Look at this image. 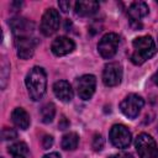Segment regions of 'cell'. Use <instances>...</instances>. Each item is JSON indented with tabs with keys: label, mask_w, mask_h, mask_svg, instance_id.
Here are the masks:
<instances>
[{
	"label": "cell",
	"mask_w": 158,
	"mask_h": 158,
	"mask_svg": "<svg viewBox=\"0 0 158 158\" xmlns=\"http://www.w3.org/2000/svg\"><path fill=\"white\" fill-rule=\"evenodd\" d=\"M109 158H132V156L130 153H117V154H112Z\"/></svg>",
	"instance_id": "484cf974"
},
{
	"label": "cell",
	"mask_w": 158,
	"mask_h": 158,
	"mask_svg": "<svg viewBox=\"0 0 158 158\" xmlns=\"http://www.w3.org/2000/svg\"><path fill=\"white\" fill-rule=\"evenodd\" d=\"M135 147L141 158H158V146L148 133H139L135 139Z\"/></svg>",
	"instance_id": "3957f363"
},
{
	"label": "cell",
	"mask_w": 158,
	"mask_h": 158,
	"mask_svg": "<svg viewBox=\"0 0 158 158\" xmlns=\"http://www.w3.org/2000/svg\"><path fill=\"white\" fill-rule=\"evenodd\" d=\"M25 84H26L30 98L33 101L41 100L47 89V75L44 69L41 67L31 68L26 75Z\"/></svg>",
	"instance_id": "6da1fadb"
},
{
	"label": "cell",
	"mask_w": 158,
	"mask_h": 158,
	"mask_svg": "<svg viewBox=\"0 0 158 158\" xmlns=\"http://www.w3.org/2000/svg\"><path fill=\"white\" fill-rule=\"evenodd\" d=\"M58 6L60 7V10H63L64 12H68L70 9V2L69 1H58Z\"/></svg>",
	"instance_id": "cb8c5ba5"
},
{
	"label": "cell",
	"mask_w": 158,
	"mask_h": 158,
	"mask_svg": "<svg viewBox=\"0 0 158 158\" xmlns=\"http://www.w3.org/2000/svg\"><path fill=\"white\" fill-rule=\"evenodd\" d=\"M52 144H53V137L46 135L42 138V147H43V149H48L49 147H52Z\"/></svg>",
	"instance_id": "603a6c76"
},
{
	"label": "cell",
	"mask_w": 158,
	"mask_h": 158,
	"mask_svg": "<svg viewBox=\"0 0 158 158\" xmlns=\"http://www.w3.org/2000/svg\"><path fill=\"white\" fill-rule=\"evenodd\" d=\"M11 120L14 122V125L16 127H19L20 130H27L30 126V115L27 114V111L22 107H16L14 109V111L11 112Z\"/></svg>",
	"instance_id": "2e32d148"
},
{
	"label": "cell",
	"mask_w": 158,
	"mask_h": 158,
	"mask_svg": "<svg viewBox=\"0 0 158 158\" xmlns=\"http://www.w3.org/2000/svg\"><path fill=\"white\" fill-rule=\"evenodd\" d=\"M10 77V64L7 63L6 58L1 59V69H0V80H1V89H5L7 80Z\"/></svg>",
	"instance_id": "ffe728a7"
},
{
	"label": "cell",
	"mask_w": 158,
	"mask_h": 158,
	"mask_svg": "<svg viewBox=\"0 0 158 158\" xmlns=\"http://www.w3.org/2000/svg\"><path fill=\"white\" fill-rule=\"evenodd\" d=\"M1 136H2V139L5 141H11V139H15L17 137V132L14 130V128H9V127H5L1 132Z\"/></svg>",
	"instance_id": "44dd1931"
},
{
	"label": "cell",
	"mask_w": 158,
	"mask_h": 158,
	"mask_svg": "<svg viewBox=\"0 0 158 158\" xmlns=\"http://www.w3.org/2000/svg\"><path fill=\"white\" fill-rule=\"evenodd\" d=\"M122 80V67L117 62L107 63L102 70V81L106 86H116Z\"/></svg>",
	"instance_id": "30bf717a"
},
{
	"label": "cell",
	"mask_w": 158,
	"mask_h": 158,
	"mask_svg": "<svg viewBox=\"0 0 158 158\" xmlns=\"http://www.w3.org/2000/svg\"><path fill=\"white\" fill-rule=\"evenodd\" d=\"M9 153L12 158H27L28 147L25 142H16L9 147Z\"/></svg>",
	"instance_id": "e0dca14e"
},
{
	"label": "cell",
	"mask_w": 158,
	"mask_h": 158,
	"mask_svg": "<svg viewBox=\"0 0 158 158\" xmlns=\"http://www.w3.org/2000/svg\"><path fill=\"white\" fill-rule=\"evenodd\" d=\"M144 101L143 99L137 95V94H130L127 95L120 104V110L121 112L127 116L128 118H136L141 111V109L143 107Z\"/></svg>",
	"instance_id": "52a82bcc"
},
{
	"label": "cell",
	"mask_w": 158,
	"mask_h": 158,
	"mask_svg": "<svg viewBox=\"0 0 158 158\" xmlns=\"http://www.w3.org/2000/svg\"><path fill=\"white\" fill-rule=\"evenodd\" d=\"M75 14L80 17H89L94 15L99 10V2L93 1V0H86V1H77L74 5Z\"/></svg>",
	"instance_id": "9a60e30c"
},
{
	"label": "cell",
	"mask_w": 158,
	"mask_h": 158,
	"mask_svg": "<svg viewBox=\"0 0 158 158\" xmlns=\"http://www.w3.org/2000/svg\"><path fill=\"white\" fill-rule=\"evenodd\" d=\"M40 115H41V121L43 123H51L56 116V106L52 102L44 104L40 110Z\"/></svg>",
	"instance_id": "ac0fdd59"
},
{
	"label": "cell",
	"mask_w": 158,
	"mask_h": 158,
	"mask_svg": "<svg viewBox=\"0 0 158 158\" xmlns=\"http://www.w3.org/2000/svg\"><path fill=\"white\" fill-rule=\"evenodd\" d=\"M152 79H153L154 84H156V85H158V70L154 73V75H153V78H152Z\"/></svg>",
	"instance_id": "83f0119b"
},
{
	"label": "cell",
	"mask_w": 158,
	"mask_h": 158,
	"mask_svg": "<svg viewBox=\"0 0 158 158\" xmlns=\"http://www.w3.org/2000/svg\"><path fill=\"white\" fill-rule=\"evenodd\" d=\"M54 95L63 102H69L73 99V89L67 80H58L53 85Z\"/></svg>",
	"instance_id": "4fadbf2b"
},
{
	"label": "cell",
	"mask_w": 158,
	"mask_h": 158,
	"mask_svg": "<svg viewBox=\"0 0 158 158\" xmlns=\"http://www.w3.org/2000/svg\"><path fill=\"white\" fill-rule=\"evenodd\" d=\"M75 88L80 99L89 100L95 93L96 78L93 74H84L75 80Z\"/></svg>",
	"instance_id": "ba28073f"
},
{
	"label": "cell",
	"mask_w": 158,
	"mask_h": 158,
	"mask_svg": "<svg viewBox=\"0 0 158 158\" xmlns=\"http://www.w3.org/2000/svg\"><path fill=\"white\" fill-rule=\"evenodd\" d=\"M133 52L131 54V62L136 65L143 64L147 59L152 58L157 53V47L151 36H141L132 42Z\"/></svg>",
	"instance_id": "7a4b0ae2"
},
{
	"label": "cell",
	"mask_w": 158,
	"mask_h": 158,
	"mask_svg": "<svg viewBox=\"0 0 158 158\" xmlns=\"http://www.w3.org/2000/svg\"><path fill=\"white\" fill-rule=\"evenodd\" d=\"M42 158H60V154H58L57 152H52V153L44 154Z\"/></svg>",
	"instance_id": "4316f807"
},
{
	"label": "cell",
	"mask_w": 158,
	"mask_h": 158,
	"mask_svg": "<svg viewBox=\"0 0 158 158\" xmlns=\"http://www.w3.org/2000/svg\"><path fill=\"white\" fill-rule=\"evenodd\" d=\"M14 37H25V36H33L35 32V23L25 17H14L9 21Z\"/></svg>",
	"instance_id": "8fae6325"
},
{
	"label": "cell",
	"mask_w": 158,
	"mask_h": 158,
	"mask_svg": "<svg viewBox=\"0 0 158 158\" xmlns=\"http://www.w3.org/2000/svg\"><path fill=\"white\" fill-rule=\"evenodd\" d=\"M102 147H104V138L101 135L96 133L93 138V148H94V151H101Z\"/></svg>",
	"instance_id": "7402d4cb"
},
{
	"label": "cell",
	"mask_w": 158,
	"mask_h": 158,
	"mask_svg": "<svg viewBox=\"0 0 158 158\" xmlns=\"http://www.w3.org/2000/svg\"><path fill=\"white\" fill-rule=\"evenodd\" d=\"M58 126H59V128H60V130H65V128L69 126V121L63 116V117L60 118V122L58 123Z\"/></svg>",
	"instance_id": "d4e9b609"
},
{
	"label": "cell",
	"mask_w": 158,
	"mask_h": 158,
	"mask_svg": "<svg viewBox=\"0 0 158 158\" xmlns=\"http://www.w3.org/2000/svg\"><path fill=\"white\" fill-rule=\"evenodd\" d=\"M75 48V43L73 40H70L69 37L65 36H59L56 40H53L52 44H51V51L54 56L62 57V56H67L69 53H72Z\"/></svg>",
	"instance_id": "7c38bea8"
},
{
	"label": "cell",
	"mask_w": 158,
	"mask_h": 158,
	"mask_svg": "<svg viewBox=\"0 0 158 158\" xmlns=\"http://www.w3.org/2000/svg\"><path fill=\"white\" fill-rule=\"evenodd\" d=\"M37 44H38V40L35 36H25V37L15 38L17 56L21 59H30L33 56Z\"/></svg>",
	"instance_id": "9c48e42d"
},
{
	"label": "cell",
	"mask_w": 158,
	"mask_h": 158,
	"mask_svg": "<svg viewBox=\"0 0 158 158\" xmlns=\"http://www.w3.org/2000/svg\"><path fill=\"white\" fill-rule=\"evenodd\" d=\"M120 43V37L117 33L114 32H109L106 35H104L101 37V40L98 43V51L100 53V56L105 59H110L112 58L116 52H117V47Z\"/></svg>",
	"instance_id": "5b68a950"
},
{
	"label": "cell",
	"mask_w": 158,
	"mask_h": 158,
	"mask_svg": "<svg viewBox=\"0 0 158 158\" xmlns=\"http://www.w3.org/2000/svg\"><path fill=\"white\" fill-rule=\"evenodd\" d=\"M59 23H60L59 12L56 9H53V7H49L42 15L41 25H40V31L42 32L43 36L49 37V36H52L53 33L57 32V30L59 27Z\"/></svg>",
	"instance_id": "277c9868"
},
{
	"label": "cell",
	"mask_w": 158,
	"mask_h": 158,
	"mask_svg": "<svg viewBox=\"0 0 158 158\" xmlns=\"http://www.w3.org/2000/svg\"><path fill=\"white\" fill-rule=\"evenodd\" d=\"M78 143H79V136L75 133V132H69V133H65L62 138V148L65 149V151H73L78 147Z\"/></svg>",
	"instance_id": "d6986e66"
},
{
	"label": "cell",
	"mask_w": 158,
	"mask_h": 158,
	"mask_svg": "<svg viewBox=\"0 0 158 158\" xmlns=\"http://www.w3.org/2000/svg\"><path fill=\"white\" fill-rule=\"evenodd\" d=\"M149 12L148 5L143 1H135L130 5L128 7V17H130V22H139L141 19H143L144 16H147Z\"/></svg>",
	"instance_id": "5bb4252c"
},
{
	"label": "cell",
	"mask_w": 158,
	"mask_h": 158,
	"mask_svg": "<svg viewBox=\"0 0 158 158\" xmlns=\"http://www.w3.org/2000/svg\"><path fill=\"white\" fill-rule=\"evenodd\" d=\"M110 142L116 148H127L131 143V132L125 125H114L109 132Z\"/></svg>",
	"instance_id": "8992f818"
},
{
	"label": "cell",
	"mask_w": 158,
	"mask_h": 158,
	"mask_svg": "<svg viewBox=\"0 0 158 158\" xmlns=\"http://www.w3.org/2000/svg\"><path fill=\"white\" fill-rule=\"evenodd\" d=\"M1 158H4V157H1Z\"/></svg>",
	"instance_id": "f1b7e54d"
}]
</instances>
